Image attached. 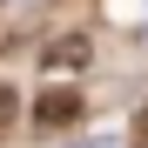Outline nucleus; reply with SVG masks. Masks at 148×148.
<instances>
[{"instance_id": "obj_1", "label": "nucleus", "mask_w": 148, "mask_h": 148, "mask_svg": "<svg viewBox=\"0 0 148 148\" xmlns=\"http://www.w3.org/2000/svg\"><path fill=\"white\" fill-rule=\"evenodd\" d=\"M74 114H81V94H67V88H61V94H54V88H47V94H40V101H34V121H40V128H47V135H54V128H67V121H74Z\"/></svg>"}, {"instance_id": "obj_2", "label": "nucleus", "mask_w": 148, "mask_h": 148, "mask_svg": "<svg viewBox=\"0 0 148 148\" xmlns=\"http://www.w3.org/2000/svg\"><path fill=\"white\" fill-rule=\"evenodd\" d=\"M47 67H54V74H74V67H88V40H81V34L54 40V47H47Z\"/></svg>"}, {"instance_id": "obj_3", "label": "nucleus", "mask_w": 148, "mask_h": 148, "mask_svg": "<svg viewBox=\"0 0 148 148\" xmlns=\"http://www.w3.org/2000/svg\"><path fill=\"white\" fill-rule=\"evenodd\" d=\"M14 114H20V94H14V81H0V135L14 128Z\"/></svg>"}, {"instance_id": "obj_4", "label": "nucleus", "mask_w": 148, "mask_h": 148, "mask_svg": "<svg viewBox=\"0 0 148 148\" xmlns=\"http://www.w3.org/2000/svg\"><path fill=\"white\" fill-rule=\"evenodd\" d=\"M135 135H141V148H148V108H141V121H135Z\"/></svg>"}]
</instances>
